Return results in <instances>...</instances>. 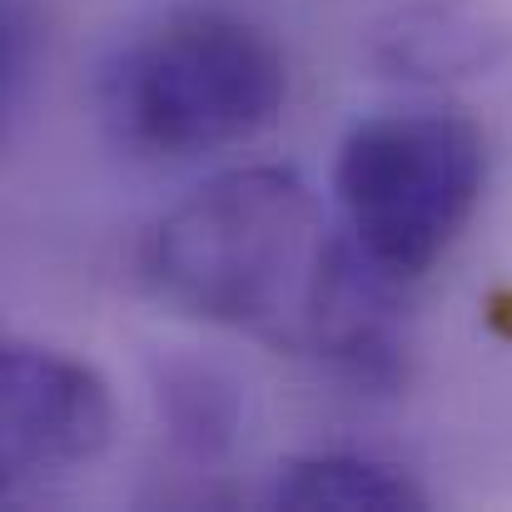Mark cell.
Segmentation results:
<instances>
[{
  "mask_svg": "<svg viewBox=\"0 0 512 512\" xmlns=\"http://www.w3.org/2000/svg\"><path fill=\"white\" fill-rule=\"evenodd\" d=\"M329 239L319 199L299 174L244 165L204 179L155 219L140 274L184 319L294 343Z\"/></svg>",
  "mask_w": 512,
  "mask_h": 512,
  "instance_id": "obj_1",
  "label": "cell"
},
{
  "mask_svg": "<svg viewBox=\"0 0 512 512\" xmlns=\"http://www.w3.org/2000/svg\"><path fill=\"white\" fill-rule=\"evenodd\" d=\"M284 55L244 15L184 5L100 65V120L140 160H199L254 140L284 110Z\"/></svg>",
  "mask_w": 512,
  "mask_h": 512,
  "instance_id": "obj_2",
  "label": "cell"
},
{
  "mask_svg": "<svg viewBox=\"0 0 512 512\" xmlns=\"http://www.w3.org/2000/svg\"><path fill=\"white\" fill-rule=\"evenodd\" d=\"M488 189V140L448 110L358 120L334 160L343 234L393 279H423L468 229Z\"/></svg>",
  "mask_w": 512,
  "mask_h": 512,
  "instance_id": "obj_3",
  "label": "cell"
},
{
  "mask_svg": "<svg viewBox=\"0 0 512 512\" xmlns=\"http://www.w3.org/2000/svg\"><path fill=\"white\" fill-rule=\"evenodd\" d=\"M115 433L110 383L75 353L10 339L0 353V488H45L105 453Z\"/></svg>",
  "mask_w": 512,
  "mask_h": 512,
  "instance_id": "obj_4",
  "label": "cell"
},
{
  "mask_svg": "<svg viewBox=\"0 0 512 512\" xmlns=\"http://www.w3.org/2000/svg\"><path fill=\"white\" fill-rule=\"evenodd\" d=\"M403 279L378 269L348 234H334L309 284L299 348H314L353 383L388 388L403 378Z\"/></svg>",
  "mask_w": 512,
  "mask_h": 512,
  "instance_id": "obj_5",
  "label": "cell"
},
{
  "mask_svg": "<svg viewBox=\"0 0 512 512\" xmlns=\"http://www.w3.org/2000/svg\"><path fill=\"white\" fill-rule=\"evenodd\" d=\"M383 75L408 85H463L512 60V25L488 0H398L368 35Z\"/></svg>",
  "mask_w": 512,
  "mask_h": 512,
  "instance_id": "obj_6",
  "label": "cell"
},
{
  "mask_svg": "<svg viewBox=\"0 0 512 512\" xmlns=\"http://www.w3.org/2000/svg\"><path fill=\"white\" fill-rule=\"evenodd\" d=\"M269 508L289 512H423L428 493L413 473L363 453H304L279 463Z\"/></svg>",
  "mask_w": 512,
  "mask_h": 512,
  "instance_id": "obj_7",
  "label": "cell"
},
{
  "mask_svg": "<svg viewBox=\"0 0 512 512\" xmlns=\"http://www.w3.org/2000/svg\"><path fill=\"white\" fill-rule=\"evenodd\" d=\"M155 398H160V418L170 428V443L184 458L214 463L234 448L239 393L219 368L194 363V358H170L155 368Z\"/></svg>",
  "mask_w": 512,
  "mask_h": 512,
  "instance_id": "obj_8",
  "label": "cell"
}]
</instances>
